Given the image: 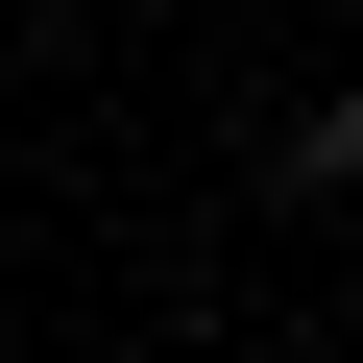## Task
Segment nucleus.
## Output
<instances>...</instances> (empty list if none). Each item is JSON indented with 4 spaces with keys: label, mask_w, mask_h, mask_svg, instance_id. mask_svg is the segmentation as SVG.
<instances>
[{
    "label": "nucleus",
    "mask_w": 363,
    "mask_h": 363,
    "mask_svg": "<svg viewBox=\"0 0 363 363\" xmlns=\"http://www.w3.org/2000/svg\"><path fill=\"white\" fill-rule=\"evenodd\" d=\"M315 194H363V73H339V97H315Z\"/></svg>",
    "instance_id": "f257e3e1"
}]
</instances>
